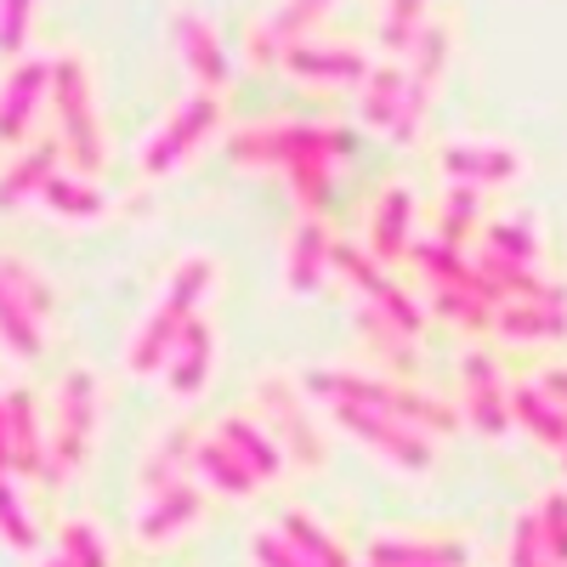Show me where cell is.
Listing matches in <instances>:
<instances>
[{
    "instance_id": "obj_9",
    "label": "cell",
    "mask_w": 567,
    "mask_h": 567,
    "mask_svg": "<svg viewBox=\"0 0 567 567\" xmlns=\"http://www.w3.org/2000/svg\"><path fill=\"white\" fill-rule=\"evenodd\" d=\"M45 205H52V216H63V221H91L103 210V199L91 194L85 182H63V176L45 182Z\"/></svg>"
},
{
    "instance_id": "obj_13",
    "label": "cell",
    "mask_w": 567,
    "mask_h": 567,
    "mask_svg": "<svg viewBox=\"0 0 567 567\" xmlns=\"http://www.w3.org/2000/svg\"><path fill=\"white\" fill-rule=\"evenodd\" d=\"M290 69H301V74H318V80H352L363 63L352 58V52H290Z\"/></svg>"
},
{
    "instance_id": "obj_7",
    "label": "cell",
    "mask_w": 567,
    "mask_h": 567,
    "mask_svg": "<svg viewBox=\"0 0 567 567\" xmlns=\"http://www.w3.org/2000/svg\"><path fill=\"white\" fill-rule=\"evenodd\" d=\"M176 40H182V58L194 63V74L199 80H210V85H221L227 80V58L216 52V40H210V29L199 23V18H176Z\"/></svg>"
},
{
    "instance_id": "obj_3",
    "label": "cell",
    "mask_w": 567,
    "mask_h": 567,
    "mask_svg": "<svg viewBox=\"0 0 567 567\" xmlns=\"http://www.w3.org/2000/svg\"><path fill=\"white\" fill-rule=\"evenodd\" d=\"M91 414H97V392H91V374H69V381H63V398H58V432H52L58 465H80V460H85Z\"/></svg>"
},
{
    "instance_id": "obj_6",
    "label": "cell",
    "mask_w": 567,
    "mask_h": 567,
    "mask_svg": "<svg viewBox=\"0 0 567 567\" xmlns=\"http://www.w3.org/2000/svg\"><path fill=\"white\" fill-rule=\"evenodd\" d=\"M7 437H12V471L40 477V471H45V449H40V432H34L29 398H7Z\"/></svg>"
},
{
    "instance_id": "obj_17",
    "label": "cell",
    "mask_w": 567,
    "mask_h": 567,
    "mask_svg": "<svg viewBox=\"0 0 567 567\" xmlns=\"http://www.w3.org/2000/svg\"><path fill=\"white\" fill-rule=\"evenodd\" d=\"M12 471V437H7V398H0V477Z\"/></svg>"
},
{
    "instance_id": "obj_12",
    "label": "cell",
    "mask_w": 567,
    "mask_h": 567,
    "mask_svg": "<svg viewBox=\"0 0 567 567\" xmlns=\"http://www.w3.org/2000/svg\"><path fill=\"white\" fill-rule=\"evenodd\" d=\"M34 23V0H0V58H18Z\"/></svg>"
},
{
    "instance_id": "obj_18",
    "label": "cell",
    "mask_w": 567,
    "mask_h": 567,
    "mask_svg": "<svg viewBox=\"0 0 567 567\" xmlns=\"http://www.w3.org/2000/svg\"><path fill=\"white\" fill-rule=\"evenodd\" d=\"M45 567H74V561H69V556H52V561H45Z\"/></svg>"
},
{
    "instance_id": "obj_4",
    "label": "cell",
    "mask_w": 567,
    "mask_h": 567,
    "mask_svg": "<svg viewBox=\"0 0 567 567\" xmlns=\"http://www.w3.org/2000/svg\"><path fill=\"white\" fill-rule=\"evenodd\" d=\"M216 125V103L210 97H194V103H182L171 120H165V131L142 148V165L148 171H171V165H182V154L194 148V142L205 136Z\"/></svg>"
},
{
    "instance_id": "obj_14",
    "label": "cell",
    "mask_w": 567,
    "mask_h": 567,
    "mask_svg": "<svg viewBox=\"0 0 567 567\" xmlns=\"http://www.w3.org/2000/svg\"><path fill=\"white\" fill-rule=\"evenodd\" d=\"M323 7H329V0H284V12L267 23V45H272V40H284V34H296V29H307Z\"/></svg>"
},
{
    "instance_id": "obj_15",
    "label": "cell",
    "mask_w": 567,
    "mask_h": 567,
    "mask_svg": "<svg viewBox=\"0 0 567 567\" xmlns=\"http://www.w3.org/2000/svg\"><path fill=\"white\" fill-rule=\"evenodd\" d=\"M63 556H69L74 567H103V539L91 534L85 523H69V528H63Z\"/></svg>"
},
{
    "instance_id": "obj_11",
    "label": "cell",
    "mask_w": 567,
    "mask_h": 567,
    "mask_svg": "<svg viewBox=\"0 0 567 567\" xmlns=\"http://www.w3.org/2000/svg\"><path fill=\"white\" fill-rule=\"evenodd\" d=\"M0 278H7V290L34 312V323H45V312H52V296H45V284L29 272V267H18V261H0Z\"/></svg>"
},
{
    "instance_id": "obj_10",
    "label": "cell",
    "mask_w": 567,
    "mask_h": 567,
    "mask_svg": "<svg viewBox=\"0 0 567 567\" xmlns=\"http://www.w3.org/2000/svg\"><path fill=\"white\" fill-rule=\"evenodd\" d=\"M0 539H7L12 550H29L34 545V523H29V511H23L12 477H0Z\"/></svg>"
},
{
    "instance_id": "obj_5",
    "label": "cell",
    "mask_w": 567,
    "mask_h": 567,
    "mask_svg": "<svg viewBox=\"0 0 567 567\" xmlns=\"http://www.w3.org/2000/svg\"><path fill=\"white\" fill-rule=\"evenodd\" d=\"M52 159H58V148L45 142V148L23 154L7 176H0V210H18L29 194H45V182H52Z\"/></svg>"
},
{
    "instance_id": "obj_2",
    "label": "cell",
    "mask_w": 567,
    "mask_h": 567,
    "mask_svg": "<svg viewBox=\"0 0 567 567\" xmlns=\"http://www.w3.org/2000/svg\"><path fill=\"white\" fill-rule=\"evenodd\" d=\"M45 91H52V63H40V58H23L7 74V85H0V142H18L34 125Z\"/></svg>"
},
{
    "instance_id": "obj_1",
    "label": "cell",
    "mask_w": 567,
    "mask_h": 567,
    "mask_svg": "<svg viewBox=\"0 0 567 567\" xmlns=\"http://www.w3.org/2000/svg\"><path fill=\"white\" fill-rule=\"evenodd\" d=\"M52 91H58V120L69 136V159L80 171L103 165V131H97V109H91V74L80 58H58L52 63Z\"/></svg>"
},
{
    "instance_id": "obj_16",
    "label": "cell",
    "mask_w": 567,
    "mask_h": 567,
    "mask_svg": "<svg viewBox=\"0 0 567 567\" xmlns=\"http://www.w3.org/2000/svg\"><path fill=\"white\" fill-rule=\"evenodd\" d=\"M414 18H420V0H392V12H386V34H392V40H403V34L414 29Z\"/></svg>"
},
{
    "instance_id": "obj_8",
    "label": "cell",
    "mask_w": 567,
    "mask_h": 567,
    "mask_svg": "<svg viewBox=\"0 0 567 567\" xmlns=\"http://www.w3.org/2000/svg\"><path fill=\"white\" fill-rule=\"evenodd\" d=\"M0 341H7V352H18V358H34V352H40V323H34V312L7 290V278H0Z\"/></svg>"
}]
</instances>
